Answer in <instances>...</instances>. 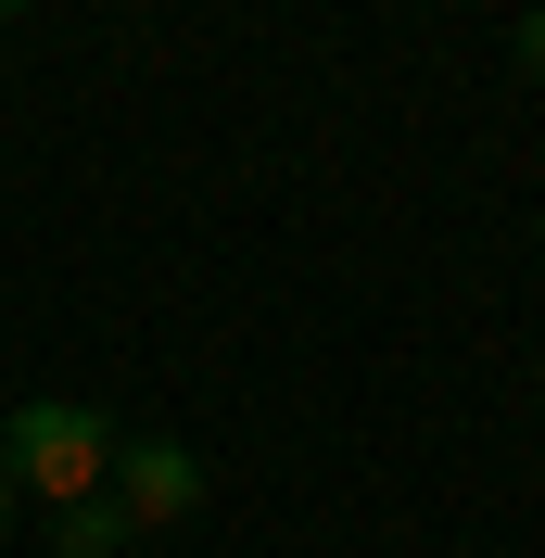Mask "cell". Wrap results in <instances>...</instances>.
<instances>
[{
	"instance_id": "obj_1",
	"label": "cell",
	"mask_w": 545,
	"mask_h": 558,
	"mask_svg": "<svg viewBox=\"0 0 545 558\" xmlns=\"http://www.w3.org/2000/svg\"><path fill=\"white\" fill-rule=\"evenodd\" d=\"M0 470H13V495H38V508H76V495L114 483V418L76 407V393H26V407L0 418Z\"/></svg>"
},
{
	"instance_id": "obj_2",
	"label": "cell",
	"mask_w": 545,
	"mask_h": 558,
	"mask_svg": "<svg viewBox=\"0 0 545 558\" xmlns=\"http://www.w3.org/2000/svg\"><path fill=\"white\" fill-rule=\"evenodd\" d=\"M114 508H128L140 533H166V521H191L204 508V445H178V432H114Z\"/></svg>"
},
{
	"instance_id": "obj_5",
	"label": "cell",
	"mask_w": 545,
	"mask_h": 558,
	"mask_svg": "<svg viewBox=\"0 0 545 558\" xmlns=\"http://www.w3.org/2000/svg\"><path fill=\"white\" fill-rule=\"evenodd\" d=\"M13 508H26V495H13V470H0V533H13Z\"/></svg>"
},
{
	"instance_id": "obj_3",
	"label": "cell",
	"mask_w": 545,
	"mask_h": 558,
	"mask_svg": "<svg viewBox=\"0 0 545 558\" xmlns=\"http://www.w3.org/2000/svg\"><path fill=\"white\" fill-rule=\"evenodd\" d=\"M140 521L114 508V495H76V508H51V558H128Z\"/></svg>"
},
{
	"instance_id": "obj_4",
	"label": "cell",
	"mask_w": 545,
	"mask_h": 558,
	"mask_svg": "<svg viewBox=\"0 0 545 558\" xmlns=\"http://www.w3.org/2000/svg\"><path fill=\"white\" fill-rule=\"evenodd\" d=\"M508 64H520V76H533V89H545V0H533V13H520V38H508Z\"/></svg>"
},
{
	"instance_id": "obj_6",
	"label": "cell",
	"mask_w": 545,
	"mask_h": 558,
	"mask_svg": "<svg viewBox=\"0 0 545 558\" xmlns=\"http://www.w3.org/2000/svg\"><path fill=\"white\" fill-rule=\"evenodd\" d=\"M13 13H38V0H0V26H13Z\"/></svg>"
}]
</instances>
